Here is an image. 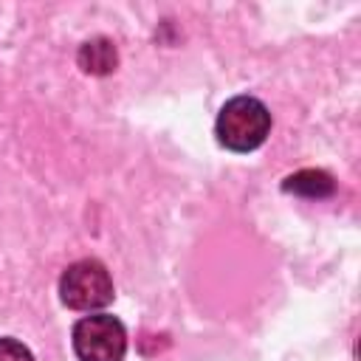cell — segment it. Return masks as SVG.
I'll return each mask as SVG.
<instances>
[{
  "label": "cell",
  "mask_w": 361,
  "mask_h": 361,
  "mask_svg": "<svg viewBox=\"0 0 361 361\" xmlns=\"http://www.w3.org/2000/svg\"><path fill=\"white\" fill-rule=\"evenodd\" d=\"M271 133V113L254 96H234L217 116V138L234 152L257 149Z\"/></svg>",
  "instance_id": "cell-1"
},
{
  "label": "cell",
  "mask_w": 361,
  "mask_h": 361,
  "mask_svg": "<svg viewBox=\"0 0 361 361\" xmlns=\"http://www.w3.org/2000/svg\"><path fill=\"white\" fill-rule=\"evenodd\" d=\"M59 293L73 310H96L113 299V279L99 259H79L62 274Z\"/></svg>",
  "instance_id": "cell-2"
},
{
  "label": "cell",
  "mask_w": 361,
  "mask_h": 361,
  "mask_svg": "<svg viewBox=\"0 0 361 361\" xmlns=\"http://www.w3.org/2000/svg\"><path fill=\"white\" fill-rule=\"evenodd\" d=\"M73 350L82 361H121L127 350L124 324L107 313L85 316L73 327Z\"/></svg>",
  "instance_id": "cell-3"
},
{
  "label": "cell",
  "mask_w": 361,
  "mask_h": 361,
  "mask_svg": "<svg viewBox=\"0 0 361 361\" xmlns=\"http://www.w3.org/2000/svg\"><path fill=\"white\" fill-rule=\"evenodd\" d=\"M76 62L85 73H93V76H107L116 71L118 65V51L113 45V39L107 37H93L87 42H82L79 54H76Z\"/></svg>",
  "instance_id": "cell-4"
},
{
  "label": "cell",
  "mask_w": 361,
  "mask_h": 361,
  "mask_svg": "<svg viewBox=\"0 0 361 361\" xmlns=\"http://www.w3.org/2000/svg\"><path fill=\"white\" fill-rule=\"evenodd\" d=\"M282 189L293 192V195H302V197H327V195H333L336 180L324 169H302V172L290 175L282 183Z\"/></svg>",
  "instance_id": "cell-5"
},
{
  "label": "cell",
  "mask_w": 361,
  "mask_h": 361,
  "mask_svg": "<svg viewBox=\"0 0 361 361\" xmlns=\"http://www.w3.org/2000/svg\"><path fill=\"white\" fill-rule=\"evenodd\" d=\"M0 361H34V355L17 338H0Z\"/></svg>",
  "instance_id": "cell-6"
}]
</instances>
